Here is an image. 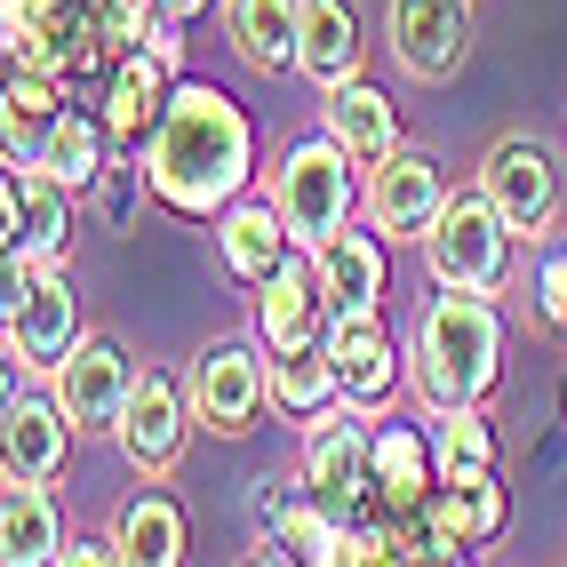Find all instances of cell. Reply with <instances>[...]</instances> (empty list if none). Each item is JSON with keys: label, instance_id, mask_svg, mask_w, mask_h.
<instances>
[{"label": "cell", "instance_id": "cell-2", "mask_svg": "<svg viewBox=\"0 0 567 567\" xmlns=\"http://www.w3.org/2000/svg\"><path fill=\"white\" fill-rule=\"evenodd\" d=\"M504 375V320H496V296H464V288H440L424 320L408 336V384L432 415H456L480 408Z\"/></svg>", "mask_w": 567, "mask_h": 567}, {"label": "cell", "instance_id": "cell-1", "mask_svg": "<svg viewBox=\"0 0 567 567\" xmlns=\"http://www.w3.org/2000/svg\"><path fill=\"white\" fill-rule=\"evenodd\" d=\"M144 153V184H153V200L184 224H216L248 193L256 176V136H248V112L208 89V81H176L161 128L136 144Z\"/></svg>", "mask_w": 567, "mask_h": 567}, {"label": "cell", "instance_id": "cell-34", "mask_svg": "<svg viewBox=\"0 0 567 567\" xmlns=\"http://www.w3.org/2000/svg\"><path fill=\"white\" fill-rule=\"evenodd\" d=\"M161 9H168V17H176V24H193V17H200V9H208V0H161Z\"/></svg>", "mask_w": 567, "mask_h": 567}, {"label": "cell", "instance_id": "cell-29", "mask_svg": "<svg viewBox=\"0 0 567 567\" xmlns=\"http://www.w3.org/2000/svg\"><path fill=\"white\" fill-rule=\"evenodd\" d=\"M328 400H344L336 392V360H328V344H305V352H272V408L280 415H320Z\"/></svg>", "mask_w": 567, "mask_h": 567}, {"label": "cell", "instance_id": "cell-25", "mask_svg": "<svg viewBox=\"0 0 567 567\" xmlns=\"http://www.w3.org/2000/svg\"><path fill=\"white\" fill-rule=\"evenodd\" d=\"M320 272H328V305L336 312H375V296H384V272H392V256H384V233H336L328 248H320Z\"/></svg>", "mask_w": 567, "mask_h": 567}, {"label": "cell", "instance_id": "cell-28", "mask_svg": "<svg viewBox=\"0 0 567 567\" xmlns=\"http://www.w3.org/2000/svg\"><path fill=\"white\" fill-rule=\"evenodd\" d=\"M121 559L128 567H176L184 559V512L161 496V487H144V496H128L121 504Z\"/></svg>", "mask_w": 567, "mask_h": 567}, {"label": "cell", "instance_id": "cell-8", "mask_svg": "<svg viewBox=\"0 0 567 567\" xmlns=\"http://www.w3.org/2000/svg\"><path fill=\"white\" fill-rule=\"evenodd\" d=\"M184 392H193V415L216 440H240V432H256L264 400H272V360L256 344H208L193 360V375H184Z\"/></svg>", "mask_w": 567, "mask_h": 567}, {"label": "cell", "instance_id": "cell-15", "mask_svg": "<svg viewBox=\"0 0 567 567\" xmlns=\"http://www.w3.org/2000/svg\"><path fill=\"white\" fill-rule=\"evenodd\" d=\"M9 264H56L72 240V184H56L41 161H9Z\"/></svg>", "mask_w": 567, "mask_h": 567}, {"label": "cell", "instance_id": "cell-7", "mask_svg": "<svg viewBox=\"0 0 567 567\" xmlns=\"http://www.w3.org/2000/svg\"><path fill=\"white\" fill-rule=\"evenodd\" d=\"M336 305H328V272H320V248H288V264L272 280H256V336L264 352H305L328 344Z\"/></svg>", "mask_w": 567, "mask_h": 567}, {"label": "cell", "instance_id": "cell-17", "mask_svg": "<svg viewBox=\"0 0 567 567\" xmlns=\"http://www.w3.org/2000/svg\"><path fill=\"white\" fill-rule=\"evenodd\" d=\"M72 456V415L56 400H32L9 384V415H0V472L9 480H56Z\"/></svg>", "mask_w": 567, "mask_h": 567}, {"label": "cell", "instance_id": "cell-10", "mask_svg": "<svg viewBox=\"0 0 567 567\" xmlns=\"http://www.w3.org/2000/svg\"><path fill=\"white\" fill-rule=\"evenodd\" d=\"M360 208H368V224H375L384 240H424L432 224H440V208H447V176H440L432 153L400 144L392 161H375V168H368Z\"/></svg>", "mask_w": 567, "mask_h": 567}, {"label": "cell", "instance_id": "cell-16", "mask_svg": "<svg viewBox=\"0 0 567 567\" xmlns=\"http://www.w3.org/2000/svg\"><path fill=\"white\" fill-rule=\"evenodd\" d=\"M424 519H432V544H440V559H472L480 544H496V536H504L512 496H504V480H496V472L440 480L432 496H424Z\"/></svg>", "mask_w": 567, "mask_h": 567}, {"label": "cell", "instance_id": "cell-24", "mask_svg": "<svg viewBox=\"0 0 567 567\" xmlns=\"http://www.w3.org/2000/svg\"><path fill=\"white\" fill-rule=\"evenodd\" d=\"M0 559L9 567L64 559V519L49 504V480H9V496H0Z\"/></svg>", "mask_w": 567, "mask_h": 567}, {"label": "cell", "instance_id": "cell-22", "mask_svg": "<svg viewBox=\"0 0 567 567\" xmlns=\"http://www.w3.org/2000/svg\"><path fill=\"white\" fill-rule=\"evenodd\" d=\"M224 32H233L240 64L296 72V49H305V0H224Z\"/></svg>", "mask_w": 567, "mask_h": 567}, {"label": "cell", "instance_id": "cell-18", "mask_svg": "<svg viewBox=\"0 0 567 567\" xmlns=\"http://www.w3.org/2000/svg\"><path fill=\"white\" fill-rule=\"evenodd\" d=\"M288 248H305V240H296L288 233V216H280V200H233V208H224L216 216V256H224V272H233V280H272L280 272V264H288Z\"/></svg>", "mask_w": 567, "mask_h": 567}, {"label": "cell", "instance_id": "cell-32", "mask_svg": "<svg viewBox=\"0 0 567 567\" xmlns=\"http://www.w3.org/2000/svg\"><path fill=\"white\" fill-rule=\"evenodd\" d=\"M536 312H544V328L567 336V240L544 248V264H536Z\"/></svg>", "mask_w": 567, "mask_h": 567}, {"label": "cell", "instance_id": "cell-5", "mask_svg": "<svg viewBox=\"0 0 567 567\" xmlns=\"http://www.w3.org/2000/svg\"><path fill=\"white\" fill-rule=\"evenodd\" d=\"M81 336V296L56 264H9V368L49 375Z\"/></svg>", "mask_w": 567, "mask_h": 567}, {"label": "cell", "instance_id": "cell-31", "mask_svg": "<svg viewBox=\"0 0 567 567\" xmlns=\"http://www.w3.org/2000/svg\"><path fill=\"white\" fill-rule=\"evenodd\" d=\"M136 193H153V184H144V153H136V161H121V153H112V168L96 176V208H104V224H112V233H128Z\"/></svg>", "mask_w": 567, "mask_h": 567}, {"label": "cell", "instance_id": "cell-11", "mask_svg": "<svg viewBox=\"0 0 567 567\" xmlns=\"http://www.w3.org/2000/svg\"><path fill=\"white\" fill-rule=\"evenodd\" d=\"M193 392L176 384V375H161V368H144L136 375V392H128V408H121V456L144 472V480H161V472H176V456H184V440H193Z\"/></svg>", "mask_w": 567, "mask_h": 567}, {"label": "cell", "instance_id": "cell-13", "mask_svg": "<svg viewBox=\"0 0 567 567\" xmlns=\"http://www.w3.org/2000/svg\"><path fill=\"white\" fill-rule=\"evenodd\" d=\"M384 32L408 81H447L472 49V0H392Z\"/></svg>", "mask_w": 567, "mask_h": 567}, {"label": "cell", "instance_id": "cell-27", "mask_svg": "<svg viewBox=\"0 0 567 567\" xmlns=\"http://www.w3.org/2000/svg\"><path fill=\"white\" fill-rule=\"evenodd\" d=\"M64 112V81L41 64H9V96H0V121H9V161H32L41 153L49 121Z\"/></svg>", "mask_w": 567, "mask_h": 567}, {"label": "cell", "instance_id": "cell-26", "mask_svg": "<svg viewBox=\"0 0 567 567\" xmlns=\"http://www.w3.org/2000/svg\"><path fill=\"white\" fill-rule=\"evenodd\" d=\"M368 480L384 487L392 504H424L440 487V440L424 424H375V464Z\"/></svg>", "mask_w": 567, "mask_h": 567}, {"label": "cell", "instance_id": "cell-20", "mask_svg": "<svg viewBox=\"0 0 567 567\" xmlns=\"http://www.w3.org/2000/svg\"><path fill=\"white\" fill-rule=\"evenodd\" d=\"M360 56H368V41H360V9H352V0H305V49H296V72L328 96V89L360 81Z\"/></svg>", "mask_w": 567, "mask_h": 567}, {"label": "cell", "instance_id": "cell-19", "mask_svg": "<svg viewBox=\"0 0 567 567\" xmlns=\"http://www.w3.org/2000/svg\"><path fill=\"white\" fill-rule=\"evenodd\" d=\"M168 96H176V64H161L153 49L112 56V81H104V128L121 136V144H144V136L161 128Z\"/></svg>", "mask_w": 567, "mask_h": 567}, {"label": "cell", "instance_id": "cell-4", "mask_svg": "<svg viewBox=\"0 0 567 567\" xmlns=\"http://www.w3.org/2000/svg\"><path fill=\"white\" fill-rule=\"evenodd\" d=\"M512 224H504V208L480 193H447V208H440V224L424 233V264H432V280L440 288H464V296H504V280H512Z\"/></svg>", "mask_w": 567, "mask_h": 567}, {"label": "cell", "instance_id": "cell-9", "mask_svg": "<svg viewBox=\"0 0 567 567\" xmlns=\"http://www.w3.org/2000/svg\"><path fill=\"white\" fill-rule=\"evenodd\" d=\"M128 392H136V368L112 336H81V344L49 368V400L72 415V432H121Z\"/></svg>", "mask_w": 567, "mask_h": 567}, {"label": "cell", "instance_id": "cell-21", "mask_svg": "<svg viewBox=\"0 0 567 567\" xmlns=\"http://www.w3.org/2000/svg\"><path fill=\"white\" fill-rule=\"evenodd\" d=\"M320 121H328V136L344 144L360 168H375V161L400 153V104H392L384 89H368V81L328 89V96H320Z\"/></svg>", "mask_w": 567, "mask_h": 567}, {"label": "cell", "instance_id": "cell-33", "mask_svg": "<svg viewBox=\"0 0 567 567\" xmlns=\"http://www.w3.org/2000/svg\"><path fill=\"white\" fill-rule=\"evenodd\" d=\"M121 559V536H81V544H64V567H112Z\"/></svg>", "mask_w": 567, "mask_h": 567}, {"label": "cell", "instance_id": "cell-3", "mask_svg": "<svg viewBox=\"0 0 567 567\" xmlns=\"http://www.w3.org/2000/svg\"><path fill=\"white\" fill-rule=\"evenodd\" d=\"M360 176H368V168H360L328 128L305 136V144H288V161H280V176H272V200H280V216H288V233L305 240V248H328V240L352 224V208H360Z\"/></svg>", "mask_w": 567, "mask_h": 567}, {"label": "cell", "instance_id": "cell-23", "mask_svg": "<svg viewBox=\"0 0 567 567\" xmlns=\"http://www.w3.org/2000/svg\"><path fill=\"white\" fill-rule=\"evenodd\" d=\"M112 144H121V136L104 128V112L64 104L56 121H49V136H41V153H32V161H41L56 184H72V193H96V176L112 168Z\"/></svg>", "mask_w": 567, "mask_h": 567}, {"label": "cell", "instance_id": "cell-6", "mask_svg": "<svg viewBox=\"0 0 567 567\" xmlns=\"http://www.w3.org/2000/svg\"><path fill=\"white\" fill-rule=\"evenodd\" d=\"M368 464H375V424H368V408L328 400L320 415H305V456H296V480H305L312 496H328L336 512H352L360 487H368Z\"/></svg>", "mask_w": 567, "mask_h": 567}, {"label": "cell", "instance_id": "cell-30", "mask_svg": "<svg viewBox=\"0 0 567 567\" xmlns=\"http://www.w3.org/2000/svg\"><path fill=\"white\" fill-rule=\"evenodd\" d=\"M440 440V480H472V472H496V424H487L480 408H456L432 424Z\"/></svg>", "mask_w": 567, "mask_h": 567}, {"label": "cell", "instance_id": "cell-14", "mask_svg": "<svg viewBox=\"0 0 567 567\" xmlns=\"http://www.w3.org/2000/svg\"><path fill=\"white\" fill-rule=\"evenodd\" d=\"M328 360H336V392H344L352 408H368V415H384L392 392H400V375H408V360H400V344H392V328L375 320V312H336V328H328Z\"/></svg>", "mask_w": 567, "mask_h": 567}, {"label": "cell", "instance_id": "cell-12", "mask_svg": "<svg viewBox=\"0 0 567 567\" xmlns=\"http://www.w3.org/2000/svg\"><path fill=\"white\" fill-rule=\"evenodd\" d=\"M480 193L504 208L512 233L544 240V233H551V208H559V161L544 153L536 136H504L496 153L480 161Z\"/></svg>", "mask_w": 567, "mask_h": 567}]
</instances>
